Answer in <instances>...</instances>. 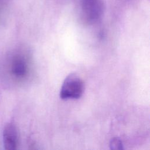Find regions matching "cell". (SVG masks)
Returning <instances> with one entry per match:
<instances>
[{
  "instance_id": "6da1fadb",
  "label": "cell",
  "mask_w": 150,
  "mask_h": 150,
  "mask_svg": "<svg viewBox=\"0 0 150 150\" xmlns=\"http://www.w3.org/2000/svg\"><path fill=\"white\" fill-rule=\"evenodd\" d=\"M5 66L6 74L10 80L17 84L23 83L30 74V56L25 49H16L8 56Z\"/></svg>"
},
{
  "instance_id": "7a4b0ae2",
  "label": "cell",
  "mask_w": 150,
  "mask_h": 150,
  "mask_svg": "<svg viewBox=\"0 0 150 150\" xmlns=\"http://www.w3.org/2000/svg\"><path fill=\"white\" fill-rule=\"evenodd\" d=\"M84 90L82 79L74 73L68 75L64 80L60 91L62 100L78 99L83 94Z\"/></svg>"
},
{
  "instance_id": "3957f363",
  "label": "cell",
  "mask_w": 150,
  "mask_h": 150,
  "mask_svg": "<svg viewBox=\"0 0 150 150\" xmlns=\"http://www.w3.org/2000/svg\"><path fill=\"white\" fill-rule=\"evenodd\" d=\"M81 9L83 19L92 24L101 18L104 6L103 0H81Z\"/></svg>"
},
{
  "instance_id": "277c9868",
  "label": "cell",
  "mask_w": 150,
  "mask_h": 150,
  "mask_svg": "<svg viewBox=\"0 0 150 150\" xmlns=\"http://www.w3.org/2000/svg\"><path fill=\"white\" fill-rule=\"evenodd\" d=\"M3 141L5 149L15 150L19 143V134L16 125L12 122L6 124L3 132Z\"/></svg>"
},
{
  "instance_id": "5b68a950",
  "label": "cell",
  "mask_w": 150,
  "mask_h": 150,
  "mask_svg": "<svg viewBox=\"0 0 150 150\" xmlns=\"http://www.w3.org/2000/svg\"><path fill=\"white\" fill-rule=\"evenodd\" d=\"M110 146L111 149L119 150L123 149V144L121 139L118 138H114L110 141Z\"/></svg>"
},
{
  "instance_id": "8992f818",
  "label": "cell",
  "mask_w": 150,
  "mask_h": 150,
  "mask_svg": "<svg viewBox=\"0 0 150 150\" xmlns=\"http://www.w3.org/2000/svg\"><path fill=\"white\" fill-rule=\"evenodd\" d=\"M4 0H0V16L2 13L3 9H4Z\"/></svg>"
}]
</instances>
